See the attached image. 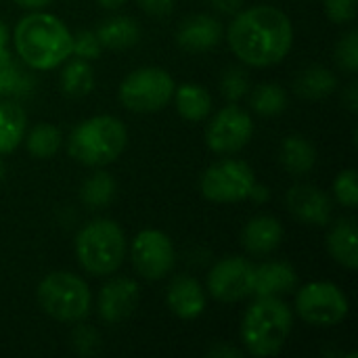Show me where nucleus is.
<instances>
[{
    "instance_id": "nucleus-29",
    "label": "nucleus",
    "mask_w": 358,
    "mask_h": 358,
    "mask_svg": "<svg viewBox=\"0 0 358 358\" xmlns=\"http://www.w3.org/2000/svg\"><path fill=\"white\" fill-rule=\"evenodd\" d=\"M334 193H336V199H338L344 208H350V210L357 208L358 182L357 172H355L352 168L338 174V178L334 180Z\"/></svg>"
},
{
    "instance_id": "nucleus-9",
    "label": "nucleus",
    "mask_w": 358,
    "mask_h": 358,
    "mask_svg": "<svg viewBox=\"0 0 358 358\" xmlns=\"http://www.w3.org/2000/svg\"><path fill=\"white\" fill-rule=\"evenodd\" d=\"M298 315L315 327H334L348 315V298L329 281L304 285L296 296Z\"/></svg>"
},
{
    "instance_id": "nucleus-25",
    "label": "nucleus",
    "mask_w": 358,
    "mask_h": 358,
    "mask_svg": "<svg viewBox=\"0 0 358 358\" xmlns=\"http://www.w3.org/2000/svg\"><path fill=\"white\" fill-rule=\"evenodd\" d=\"M92 88H94V71L88 65V61L80 57L69 61L61 73V90L67 96L80 99L86 96Z\"/></svg>"
},
{
    "instance_id": "nucleus-27",
    "label": "nucleus",
    "mask_w": 358,
    "mask_h": 358,
    "mask_svg": "<svg viewBox=\"0 0 358 358\" xmlns=\"http://www.w3.org/2000/svg\"><path fill=\"white\" fill-rule=\"evenodd\" d=\"M27 151L38 157V159H48L52 157L59 147H61V132L52 124H38L29 134H27Z\"/></svg>"
},
{
    "instance_id": "nucleus-4",
    "label": "nucleus",
    "mask_w": 358,
    "mask_h": 358,
    "mask_svg": "<svg viewBox=\"0 0 358 358\" xmlns=\"http://www.w3.org/2000/svg\"><path fill=\"white\" fill-rule=\"evenodd\" d=\"M128 141L126 126L113 115H94L80 122L67 143L69 155L84 166H105L120 157Z\"/></svg>"
},
{
    "instance_id": "nucleus-38",
    "label": "nucleus",
    "mask_w": 358,
    "mask_h": 358,
    "mask_svg": "<svg viewBox=\"0 0 358 358\" xmlns=\"http://www.w3.org/2000/svg\"><path fill=\"white\" fill-rule=\"evenodd\" d=\"M248 199H254V201L262 203V201L268 199V189L264 185H254L252 191H250V195H248Z\"/></svg>"
},
{
    "instance_id": "nucleus-34",
    "label": "nucleus",
    "mask_w": 358,
    "mask_h": 358,
    "mask_svg": "<svg viewBox=\"0 0 358 358\" xmlns=\"http://www.w3.org/2000/svg\"><path fill=\"white\" fill-rule=\"evenodd\" d=\"M358 0H325V13L334 23H350L357 17Z\"/></svg>"
},
{
    "instance_id": "nucleus-18",
    "label": "nucleus",
    "mask_w": 358,
    "mask_h": 358,
    "mask_svg": "<svg viewBox=\"0 0 358 358\" xmlns=\"http://www.w3.org/2000/svg\"><path fill=\"white\" fill-rule=\"evenodd\" d=\"M281 239H283V227L273 216L252 218L241 233L243 248L254 256H264L275 252L281 245Z\"/></svg>"
},
{
    "instance_id": "nucleus-10",
    "label": "nucleus",
    "mask_w": 358,
    "mask_h": 358,
    "mask_svg": "<svg viewBox=\"0 0 358 358\" xmlns=\"http://www.w3.org/2000/svg\"><path fill=\"white\" fill-rule=\"evenodd\" d=\"M254 134L250 113L237 105L222 107L206 130V143L214 153H235L243 149Z\"/></svg>"
},
{
    "instance_id": "nucleus-24",
    "label": "nucleus",
    "mask_w": 358,
    "mask_h": 358,
    "mask_svg": "<svg viewBox=\"0 0 358 358\" xmlns=\"http://www.w3.org/2000/svg\"><path fill=\"white\" fill-rule=\"evenodd\" d=\"M336 86H338L336 76L321 65H313V67L300 71V76L296 78V84H294L296 94H300L304 99H315V101L329 96L336 90Z\"/></svg>"
},
{
    "instance_id": "nucleus-15",
    "label": "nucleus",
    "mask_w": 358,
    "mask_h": 358,
    "mask_svg": "<svg viewBox=\"0 0 358 358\" xmlns=\"http://www.w3.org/2000/svg\"><path fill=\"white\" fill-rule=\"evenodd\" d=\"M222 38V25L210 15H193L185 19L178 27V46L187 52H206L218 46Z\"/></svg>"
},
{
    "instance_id": "nucleus-23",
    "label": "nucleus",
    "mask_w": 358,
    "mask_h": 358,
    "mask_svg": "<svg viewBox=\"0 0 358 358\" xmlns=\"http://www.w3.org/2000/svg\"><path fill=\"white\" fill-rule=\"evenodd\" d=\"M96 38H99L101 46L120 50V48L134 46L141 38V29L132 17H113V19H107L99 27Z\"/></svg>"
},
{
    "instance_id": "nucleus-12",
    "label": "nucleus",
    "mask_w": 358,
    "mask_h": 358,
    "mask_svg": "<svg viewBox=\"0 0 358 358\" xmlns=\"http://www.w3.org/2000/svg\"><path fill=\"white\" fill-rule=\"evenodd\" d=\"M254 266L239 256H229L220 260L208 275L210 296L220 302H239L252 296Z\"/></svg>"
},
{
    "instance_id": "nucleus-3",
    "label": "nucleus",
    "mask_w": 358,
    "mask_h": 358,
    "mask_svg": "<svg viewBox=\"0 0 358 358\" xmlns=\"http://www.w3.org/2000/svg\"><path fill=\"white\" fill-rule=\"evenodd\" d=\"M294 327L289 306L279 298H258L241 321V338L254 357H275Z\"/></svg>"
},
{
    "instance_id": "nucleus-40",
    "label": "nucleus",
    "mask_w": 358,
    "mask_h": 358,
    "mask_svg": "<svg viewBox=\"0 0 358 358\" xmlns=\"http://www.w3.org/2000/svg\"><path fill=\"white\" fill-rule=\"evenodd\" d=\"M19 6L23 8H31V10H42L44 6H48L52 0H15Z\"/></svg>"
},
{
    "instance_id": "nucleus-30",
    "label": "nucleus",
    "mask_w": 358,
    "mask_h": 358,
    "mask_svg": "<svg viewBox=\"0 0 358 358\" xmlns=\"http://www.w3.org/2000/svg\"><path fill=\"white\" fill-rule=\"evenodd\" d=\"M336 61L348 73H355L358 69V34L355 29L348 31L338 42V46H336Z\"/></svg>"
},
{
    "instance_id": "nucleus-43",
    "label": "nucleus",
    "mask_w": 358,
    "mask_h": 358,
    "mask_svg": "<svg viewBox=\"0 0 358 358\" xmlns=\"http://www.w3.org/2000/svg\"><path fill=\"white\" fill-rule=\"evenodd\" d=\"M4 92V88H2V76H0V94Z\"/></svg>"
},
{
    "instance_id": "nucleus-22",
    "label": "nucleus",
    "mask_w": 358,
    "mask_h": 358,
    "mask_svg": "<svg viewBox=\"0 0 358 358\" xmlns=\"http://www.w3.org/2000/svg\"><path fill=\"white\" fill-rule=\"evenodd\" d=\"M27 115L17 103H0V155L19 147L25 134Z\"/></svg>"
},
{
    "instance_id": "nucleus-2",
    "label": "nucleus",
    "mask_w": 358,
    "mask_h": 358,
    "mask_svg": "<svg viewBox=\"0 0 358 358\" xmlns=\"http://www.w3.org/2000/svg\"><path fill=\"white\" fill-rule=\"evenodd\" d=\"M17 55L31 69H55L71 55V34L67 25L50 13L25 15L13 34Z\"/></svg>"
},
{
    "instance_id": "nucleus-42",
    "label": "nucleus",
    "mask_w": 358,
    "mask_h": 358,
    "mask_svg": "<svg viewBox=\"0 0 358 358\" xmlns=\"http://www.w3.org/2000/svg\"><path fill=\"white\" fill-rule=\"evenodd\" d=\"M124 2H126V0H99V4H101L103 8H111V10L117 8V6H122Z\"/></svg>"
},
{
    "instance_id": "nucleus-39",
    "label": "nucleus",
    "mask_w": 358,
    "mask_h": 358,
    "mask_svg": "<svg viewBox=\"0 0 358 358\" xmlns=\"http://www.w3.org/2000/svg\"><path fill=\"white\" fill-rule=\"evenodd\" d=\"M344 101H346V105H348V109H350V111H357L358 99H357V84H355V82L346 88V96H344Z\"/></svg>"
},
{
    "instance_id": "nucleus-19",
    "label": "nucleus",
    "mask_w": 358,
    "mask_h": 358,
    "mask_svg": "<svg viewBox=\"0 0 358 358\" xmlns=\"http://www.w3.org/2000/svg\"><path fill=\"white\" fill-rule=\"evenodd\" d=\"M327 250L331 258L350 268L357 271L358 266V245H357V222L352 218H340L327 237Z\"/></svg>"
},
{
    "instance_id": "nucleus-41",
    "label": "nucleus",
    "mask_w": 358,
    "mask_h": 358,
    "mask_svg": "<svg viewBox=\"0 0 358 358\" xmlns=\"http://www.w3.org/2000/svg\"><path fill=\"white\" fill-rule=\"evenodd\" d=\"M210 355L212 357H239V352L237 350H233V348H214V350H210Z\"/></svg>"
},
{
    "instance_id": "nucleus-16",
    "label": "nucleus",
    "mask_w": 358,
    "mask_h": 358,
    "mask_svg": "<svg viewBox=\"0 0 358 358\" xmlns=\"http://www.w3.org/2000/svg\"><path fill=\"white\" fill-rule=\"evenodd\" d=\"M298 283L296 268L289 262H264L254 266L252 296L256 298H279L289 294Z\"/></svg>"
},
{
    "instance_id": "nucleus-37",
    "label": "nucleus",
    "mask_w": 358,
    "mask_h": 358,
    "mask_svg": "<svg viewBox=\"0 0 358 358\" xmlns=\"http://www.w3.org/2000/svg\"><path fill=\"white\" fill-rule=\"evenodd\" d=\"M6 44H8V29H6V25L0 21V63H4V61L10 59Z\"/></svg>"
},
{
    "instance_id": "nucleus-6",
    "label": "nucleus",
    "mask_w": 358,
    "mask_h": 358,
    "mask_svg": "<svg viewBox=\"0 0 358 358\" xmlns=\"http://www.w3.org/2000/svg\"><path fill=\"white\" fill-rule=\"evenodd\" d=\"M38 302L48 317L76 323L90 313V289L71 273H50L38 285Z\"/></svg>"
},
{
    "instance_id": "nucleus-36",
    "label": "nucleus",
    "mask_w": 358,
    "mask_h": 358,
    "mask_svg": "<svg viewBox=\"0 0 358 358\" xmlns=\"http://www.w3.org/2000/svg\"><path fill=\"white\" fill-rule=\"evenodd\" d=\"M210 2L222 13H237L243 4V0H210Z\"/></svg>"
},
{
    "instance_id": "nucleus-5",
    "label": "nucleus",
    "mask_w": 358,
    "mask_h": 358,
    "mask_svg": "<svg viewBox=\"0 0 358 358\" xmlns=\"http://www.w3.org/2000/svg\"><path fill=\"white\" fill-rule=\"evenodd\" d=\"M76 256L82 268L94 277L115 273L126 256L124 231L107 218L86 224L76 237Z\"/></svg>"
},
{
    "instance_id": "nucleus-21",
    "label": "nucleus",
    "mask_w": 358,
    "mask_h": 358,
    "mask_svg": "<svg viewBox=\"0 0 358 358\" xmlns=\"http://www.w3.org/2000/svg\"><path fill=\"white\" fill-rule=\"evenodd\" d=\"M174 103L178 113L189 122H201L212 111V96L199 84H182L174 88Z\"/></svg>"
},
{
    "instance_id": "nucleus-28",
    "label": "nucleus",
    "mask_w": 358,
    "mask_h": 358,
    "mask_svg": "<svg viewBox=\"0 0 358 358\" xmlns=\"http://www.w3.org/2000/svg\"><path fill=\"white\" fill-rule=\"evenodd\" d=\"M252 109L260 115H279L287 107V94L279 84H260L252 92Z\"/></svg>"
},
{
    "instance_id": "nucleus-13",
    "label": "nucleus",
    "mask_w": 358,
    "mask_h": 358,
    "mask_svg": "<svg viewBox=\"0 0 358 358\" xmlns=\"http://www.w3.org/2000/svg\"><path fill=\"white\" fill-rule=\"evenodd\" d=\"M138 298L141 292L136 281L128 277L111 279L99 294V315L105 323H120L134 313Z\"/></svg>"
},
{
    "instance_id": "nucleus-33",
    "label": "nucleus",
    "mask_w": 358,
    "mask_h": 358,
    "mask_svg": "<svg viewBox=\"0 0 358 358\" xmlns=\"http://www.w3.org/2000/svg\"><path fill=\"white\" fill-rule=\"evenodd\" d=\"M220 90L229 101H239L250 90V80H248L245 71H241V69L227 71L220 82Z\"/></svg>"
},
{
    "instance_id": "nucleus-1",
    "label": "nucleus",
    "mask_w": 358,
    "mask_h": 358,
    "mask_svg": "<svg viewBox=\"0 0 358 358\" xmlns=\"http://www.w3.org/2000/svg\"><path fill=\"white\" fill-rule=\"evenodd\" d=\"M233 52L252 67H268L287 57L294 44L289 17L268 4L241 10L229 27Z\"/></svg>"
},
{
    "instance_id": "nucleus-8",
    "label": "nucleus",
    "mask_w": 358,
    "mask_h": 358,
    "mask_svg": "<svg viewBox=\"0 0 358 358\" xmlns=\"http://www.w3.org/2000/svg\"><path fill=\"white\" fill-rule=\"evenodd\" d=\"M256 185L254 170L241 159H222L212 164L201 176V195L216 203H235L248 199Z\"/></svg>"
},
{
    "instance_id": "nucleus-11",
    "label": "nucleus",
    "mask_w": 358,
    "mask_h": 358,
    "mask_svg": "<svg viewBox=\"0 0 358 358\" xmlns=\"http://www.w3.org/2000/svg\"><path fill=\"white\" fill-rule=\"evenodd\" d=\"M132 262L141 277L164 279L174 266V245L170 237L155 229L141 231L132 241Z\"/></svg>"
},
{
    "instance_id": "nucleus-26",
    "label": "nucleus",
    "mask_w": 358,
    "mask_h": 358,
    "mask_svg": "<svg viewBox=\"0 0 358 358\" xmlns=\"http://www.w3.org/2000/svg\"><path fill=\"white\" fill-rule=\"evenodd\" d=\"M80 197L84 201V206L101 210L105 206H109L115 197V180L111 178V174L107 172H96L92 176H88L80 189Z\"/></svg>"
},
{
    "instance_id": "nucleus-35",
    "label": "nucleus",
    "mask_w": 358,
    "mask_h": 358,
    "mask_svg": "<svg viewBox=\"0 0 358 358\" xmlns=\"http://www.w3.org/2000/svg\"><path fill=\"white\" fill-rule=\"evenodd\" d=\"M141 8L149 15H157V17H164L168 13H172L174 8V0H138Z\"/></svg>"
},
{
    "instance_id": "nucleus-7",
    "label": "nucleus",
    "mask_w": 358,
    "mask_h": 358,
    "mask_svg": "<svg viewBox=\"0 0 358 358\" xmlns=\"http://www.w3.org/2000/svg\"><path fill=\"white\" fill-rule=\"evenodd\" d=\"M174 94V80L166 69L143 67L124 78L120 101L134 113H153L164 109Z\"/></svg>"
},
{
    "instance_id": "nucleus-32",
    "label": "nucleus",
    "mask_w": 358,
    "mask_h": 358,
    "mask_svg": "<svg viewBox=\"0 0 358 358\" xmlns=\"http://www.w3.org/2000/svg\"><path fill=\"white\" fill-rule=\"evenodd\" d=\"M101 42L96 38L94 31H78L76 36H71V52L80 59H86V61H92L101 55Z\"/></svg>"
},
{
    "instance_id": "nucleus-17",
    "label": "nucleus",
    "mask_w": 358,
    "mask_h": 358,
    "mask_svg": "<svg viewBox=\"0 0 358 358\" xmlns=\"http://www.w3.org/2000/svg\"><path fill=\"white\" fill-rule=\"evenodd\" d=\"M168 308L178 319H197L206 310V292L193 277H176L166 294Z\"/></svg>"
},
{
    "instance_id": "nucleus-20",
    "label": "nucleus",
    "mask_w": 358,
    "mask_h": 358,
    "mask_svg": "<svg viewBox=\"0 0 358 358\" xmlns=\"http://www.w3.org/2000/svg\"><path fill=\"white\" fill-rule=\"evenodd\" d=\"M279 159L289 174L304 176L315 168L317 151H315V145L306 136L292 134L283 141L281 151H279Z\"/></svg>"
},
{
    "instance_id": "nucleus-31",
    "label": "nucleus",
    "mask_w": 358,
    "mask_h": 358,
    "mask_svg": "<svg viewBox=\"0 0 358 358\" xmlns=\"http://www.w3.org/2000/svg\"><path fill=\"white\" fill-rule=\"evenodd\" d=\"M71 346L80 357H94L99 352V348H101V340H99V334L92 327L80 325L71 334Z\"/></svg>"
},
{
    "instance_id": "nucleus-14",
    "label": "nucleus",
    "mask_w": 358,
    "mask_h": 358,
    "mask_svg": "<svg viewBox=\"0 0 358 358\" xmlns=\"http://www.w3.org/2000/svg\"><path fill=\"white\" fill-rule=\"evenodd\" d=\"M289 212L304 224L325 227L331 218V199L325 191L313 185H296L287 191Z\"/></svg>"
}]
</instances>
